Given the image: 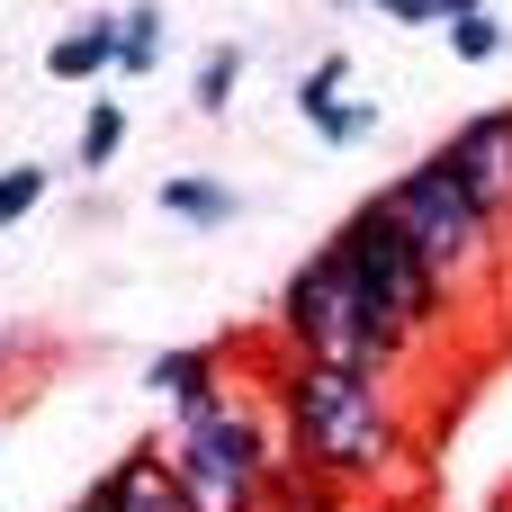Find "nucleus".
<instances>
[{
    "label": "nucleus",
    "instance_id": "nucleus-1",
    "mask_svg": "<svg viewBox=\"0 0 512 512\" xmlns=\"http://www.w3.org/2000/svg\"><path fill=\"white\" fill-rule=\"evenodd\" d=\"M270 414H279V459L342 486V495H396L414 477V423L387 378L279 360L270 369Z\"/></svg>",
    "mask_w": 512,
    "mask_h": 512
},
{
    "label": "nucleus",
    "instance_id": "nucleus-2",
    "mask_svg": "<svg viewBox=\"0 0 512 512\" xmlns=\"http://www.w3.org/2000/svg\"><path fill=\"white\" fill-rule=\"evenodd\" d=\"M162 459H171V486H180L189 512H261V486L279 468V414L261 396L225 387L216 405L171 423Z\"/></svg>",
    "mask_w": 512,
    "mask_h": 512
},
{
    "label": "nucleus",
    "instance_id": "nucleus-3",
    "mask_svg": "<svg viewBox=\"0 0 512 512\" xmlns=\"http://www.w3.org/2000/svg\"><path fill=\"white\" fill-rule=\"evenodd\" d=\"M279 351L315 360V369H351V378H396V360L414 351L396 324H378V306L360 297V279L342 270V252H306L279 288Z\"/></svg>",
    "mask_w": 512,
    "mask_h": 512
},
{
    "label": "nucleus",
    "instance_id": "nucleus-4",
    "mask_svg": "<svg viewBox=\"0 0 512 512\" xmlns=\"http://www.w3.org/2000/svg\"><path fill=\"white\" fill-rule=\"evenodd\" d=\"M378 198H387V216L423 243V261L441 270L450 306H459V297H477V288L504 270V225H495V216L459 189V171H450V153H441V144H432L414 171H396Z\"/></svg>",
    "mask_w": 512,
    "mask_h": 512
},
{
    "label": "nucleus",
    "instance_id": "nucleus-5",
    "mask_svg": "<svg viewBox=\"0 0 512 512\" xmlns=\"http://www.w3.org/2000/svg\"><path fill=\"white\" fill-rule=\"evenodd\" d=\"M333 252H342V270L360 279V297L378 306V324H396L405 342H423V333L450 324V288H441V270L423 261V243L387 216V198H360V207L333 225Z\"/></svg>",
    "mask_w": 512,
    "mask_h": 512
},
{
    "label": "nucleus",
    "instance_id": "nucleus-6",
    "mask_svg": "<svg viewBox=\"0 0 512 512\" xmlns=\"http://www.w3.org/2000/svg\"><path fill=\"white\" fill-rule=\"evenodd\" d=\"M450 171H459V189L495 216L512 234V108H477L468 126H450Z\"/></svg>",
    "mask_w": 512,
    "mask_h": 512
},
{
    "label": "nucleus",
    "instance_id": "nucleus-7",
    "mask_svg": "<svg viewBox=\"0 0 512 512\" xmlns=\"http://www.w3.org/2000/svg\"><path fill=\"white\" fill-rule=\"evenodd\" d=\"M90 512H189L180 504V486H171V459H162V441H144V450H126L90 495Z\"/></svg>",
    "mask_w": 512,
    "mask_h": 512
},
{
    "label": "nucleus",
    "instance_id": "nucleus-8",
    "mask_svg": "<svg viewBox=\"0 0 512 512\" xmlns=\"http://www.w3.org/2000/svg\"><path fill=\"white\" fill-rule=\"evenodd\" d=\"M144 387L171 405V414H198V405H216L225 396V351L216 342H189V351H162L153 369H144Z\"/></svg>",
    "mask_w": 512,
    "mask_h": 512
},
{
    "label": "nucleus",
    "instance_id": "nucleus-9",
    "mask_svg": "<svg viewBox=\"0 0 512 512\" xmlns=\"http://www.w3.org/2000/svg\"><path fill=\"white\" fill-rule=\"evenodd\" d=\"M45 72H54V81H99V72H117V18H72V27L45 45Z\"/></svg>",
    "mask_w": 512,
    "mask_h": 512
},
{
    "label": "nucleus",
    "instance_id": "nucleus-10",
    "mask_svg": "<svg viewBox=\"0 0 512 512\" xmlns=\"http://www.w3.org/2000/svg\"><path fill=\"white\" fill-rule=\"evenodd\" d=\"M153 198H162V216H180V225H234V216H243L234 180H207V171H171Z\"/></svg>",
    "mask_w": 512,
    "mask_h": 512
},
{
    "label": "nucleus",
    "instance_id": "nucleus-11",
    "mask_svg": "<svg viewBox=\"0 0 512 512\" xmlns=\"http://www.w3.org/2000/svg\"><path fill=\"white\" fill-rule=\"evenodd\" d=\"M162 36H171L162 0H135V9H117V72H126V81H135V72H153V63H162Z\"/></svg>",
    "mask_w": 512,
    "mask_h": 512
},
{
    "label": "nucleus",
    "instance_id": "nucleus-12",
    "mask_svg": "<svg viewBox=\"0 0 512 512\" xmlns=\"http://www.w3.org/2000/svg\"><path fill=\"white\" fill-rule=\"evenodd\" d=\"M351 495L342 486H324V477H306V468H270V486H261V512H342Z\"/></svg>",
    "mask_w": 512,
    "mask_h": 512
},
{
    "label": "nucleus",
    "instance_id": "nucleus-13",
    "mask_svg": "<svg viewBox=\"0 0 512 512\" xmlns=\"http://www.w3.org/2000/svg\"><path fill=\"white\" fill-rule=\"evenodd\" d=\"M234 81H243V45H207L198 54V81H189V108L198 117H225L234 108Z\"/></svg>",
    "mask_w": 512,
    "mask_h": 512
},
{
    "label": "nucleus",
    "instance_id": "nucleus-14",
    "mask_svg": "<svg viewBox=\"0 0 512 512\" xmlns=\"http://www.w3.org/2000/svg\"><path fill=\"white\" fill-rule=\"evenodd\" d=\"M342 81H351V54H324V63H315V72L297 81V117H306L315 135H324V126H333V117L351 108V99H342Z\"/></svg>",
    "mask_w": 512,
    "mask_h": 512
},
{
    "label": "nucleus",
    "instance_id": "nucleus-15",
    "mask_svg": "<svg viewBox=\"0 0 512 512\" xmlns=\"http://www.w3.org/2000/svg\"><path fill=\"white\" fill-rule=\"evenodd\" d=\"M117 144H126V108H117V99H90L81 144H72V153H81V171H108V162H117Z\"/></svg>",
    "mask_w": 512,
    "mask_h": 512
},
{
    "label": "nucleus",
    "instance_id": "nucleus-16",
    "mask_svg": "<svg viewBox=\"0 0 512 512\" xmlns=\"http://www.w3.org/2000/svg\"><path fill=\"white\" fill-rule=\"evenodd\" d=\"M441 36H450L459 63H495V54H504V18H495V9H468V18H450Z\"/></svg>",
    "mask_w": 512,
    "mask_h": 512
},
{
    "label": "nucleus",
    "instance_id": "nucleus-17",
    "mask_svg": "<svg viewBox=\"0 0 512 512\" xmlns=\"http://www.w3.org/2000/svg\"><path fill=\"white\" fill-rule=\"evenodd\" d=\"M36 198H45V171H36V162H9V171H0V234H9L18 216H36Z\"/></svg>",
    "mask_w": 512,
    "mask_h": 512
},
{
    "label": "nucleus",
    "instance_id": "nucleus-18",
    "mask_svg": "<svg viewBox=\"0 0 512 512\" xmlns=\"http://www.w3.org/2000/svg\"><path fill=\"white\" fill-rule=\"evenodd\" d=\"M369 135H378V99H351V108L324 126V144H333V153H342V144H369Z\"/></svg>",
    "mask_w": 512,
    "mask_h": 512
},
{
    "label": "nucleus",
    "instance_id": "nucleus-19",
    "mask_svg": "<svg viewBox=\"0 0 512 512\" xmlns=\"http://www.w3.org/2000/svg\"><path fill=\"white\" fill-rule=\"evenodd\" d=\"M342 9H387L396 27H450V9H441V0H342Z\"/></svg>",
    "mask_w": 512,
    "mask_h": 512
},
{
    "label": "nucleus",
    "instance_id": "nucleus-20",
    "mask_svg": "<svg viewBox=\"0 0 512 512\" xmlns=\"http://www.w3.org/2000/svg\"><path fill=\"white\" fill-rule=\"evenodd\" d=\"M342 512H414V504H396V495H351Z\"/></svg>",
    "mask_w": 512,
    "mask_h": 512
},
{
    "label": "nucleus",
    "instance_id": "nucleus-21",
    "mask_svg": "<svg viewBox=\"0 0 512 512\" xmlns=\"http://www.w3.org/2000/svg\"><path fill=\"white\" fill-rule=\"evenodd\" d=\"M0 360H9V342H0Z\"/></svg>",
    "mask_w": 512,
    "mask_h": 512
}]
</instances>
